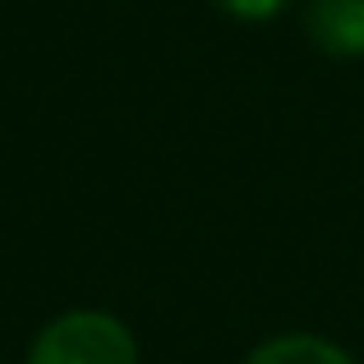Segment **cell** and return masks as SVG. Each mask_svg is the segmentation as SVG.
<instances>
[{
  "instance_id": "cell-1",
  "label": "cell",
  "mask_w": 364,
  "mask_h": 364,
  "mask_svg": "<svg viewBox=\"0 0 364 364\" xmlns=\"http://www.w3.org/2000/svg\"><path fill=\"white\" fill-rule=\"evenodd\" d=\"M28 364H139V346L120 318L74 309L37 332Z\"/></svg>"
},
{
  "instance_id": "cell-2",
  "label": "cell",
  "mask_w": 364,
  "mask_h": 364,
  "mask_svg": "<svg viewBox=\"0 0 364 364\" xmlns=\"http://www.w3.org/2000/svg\"><path fill=\"white\" fill-rule=\"evenodd\" d=\"M304 28L318 51L341 55V60L364 55V0H314Z\"/></svg>"
},
{
  "instance_id": "cell-3",
  "label": "cell",
  "mask_w": 364,
  "mask_h": 364,
  "mask_svg": "<svg viewBox=\"0 0 364 364\" xmlns=\"http://www.w3.org/2000/svg\"><path fill=\"white\" fill-rule=\"evenodd\" d=\"M245 364H355V360L323 337H272L258 350H249Z\"/></svg>"
},
{
  "instance_id": "cell-4",
  "label": "cell",
  "mask_w": 364,
  "mask_h": 364,
  "mask_svg": "<svg viewBox=\"0 0 364 364\" xmlns=\"http://www.w3.org/2000/svg\"><path fill=\"white\" fill-rule=\"evenodd\" d=\"M217 5L235 18H277L291 0H217Z\"/></svg>"
}]
</instances>
